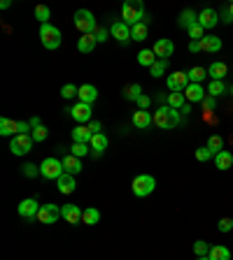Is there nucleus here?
<instances>
[{
  "instance_id": "1",
  "label": "nucleus",
  "mask_w": 233,
  "mask_h": 260,
  "mask_svg": "<svg viewBox=\"0 0 233 260\" xmlns=\"http://www.w3.org/2000/svg\"><path fill=\"white\" fill-rule=\"evenodd\" d=\"M121 21L126 26H136V23H147V14H145V5L140 0H126L124 7H121Z\"/></svg>"
},
{
  "instance_id": "2",
  "label": "nucleus",
  "mask_w": 233,
  "mask_h": 260,
  "mask_svg": "<svg viewBox=\"0 0 233 260\" xmlns=\"http://www.w3.org/2000/svg\"><path fill=\"white\" fill-rule=\"evenodd\" d=\"M182 121V116L177 109H173V107H168V104H163V107H159L156 112H154V123L159 125V128H163V130H168V128H177Z\"/></svg>"
},
{
  "instance_id": "3",
  "label": "nucleus",
  "mask_w": 233,
  "mask_h": 260,
  "mask_svg": "<svg viewBox=\"0 0 233 260\" xmlns=\"http://www.w3.org/2000/svg\"><path fill=\"white\" fill-rule=\"evenodd\" d=\"M154 188H156V179L152 177V174H138V177L131 181V191H133V195H138V198L152 195Z\"/></svg>"
},
{
  "instance_id": "4",
  "label": "nucleus",
  "mask_w": 233,
  "mask_h": 260,
  "mask_svg": "<svg viewBox=\"0 0 233 260\" xmlns=\"http://www.w3.org/2000/svg\"><path fill=\"white\" fill-rule=\"evenodd\" d=\"M75 28L82 33V35H94L98 31V26H96V17L91 14L89 10H77L75 12Z\"/></svg>"
},
{
  "instance_id": "5",
  "label": "nucleus",
  "mask_w": 233,
  "mask_h": 260,
  "mask_svg": "<svg viewBox=\"0 0 233 260\" xmlns=\"http://www.w3.org/2000/svg\"><path fill=\"white\" fill-rule=\"evenodd\" d=\"M40 40H42V47L44 49H58L61 47V31L56 28V26H52V23H42L40 26Z\"/></svg>"
},
{
  "instance_id": "6",
  "label": "nucleus",
  "mask_w": 233,
  "mask_h": 260,
  "mask_svg": "<svg viewBox=\"0 0 233 260\" xmlns=\"http://www.w3.org/2000/svg\"><path fill=\"white\" fill-rule=\"evenodd\" d=\"M40 174L44 179H49V181H58L61 174H65V167H63V160H58V158H44L42 163H40Z\"/></svg>"
},
{
  "instance_id": "7",
  "label": "nucleus",
  "mask_w": 233,
  "mask_h": 260,
  "mask_svg": "<svg viewBox=\"0 0 233 260\" xmlns=\"http://www.w3.org/2000/svg\"><path fill=\"white\" fill-rule=\"evenodd\" d=\"M65 112H68V114L73 116V119H75V121H77L79 125L91 123V114H94V112H91V104H84V103L73 104V107H68Z\"/></svg>"
},
{
  "instance_id": "8",
  "label": "nucleus",
  "mask_w": 233,
  "mask_h": 260,
  "mask_svg": "<svg viewBox=\"0 0 233 260\" xmlns=\"http://www.w3.org/2000/svg\"><path fill=\"white\" fill-rule=\"evenodd\" d=\"M189 84L191 82H189V74L187 72H173V74H168V79H166V86H168V91H173V93H184Z\"/></svg>"
},
{
  "instance_id": "9",
  "label": "nucleus",
  "mask_w": 233,
  "mask_h": 260,
  "mask_svg": "<svg viewBox=\"0 0 233 260\" xmlns=\"http://www.w3.org/2000/svg\"><path fill=\"white\" fill-rule=\"evenodd\" d=\"M33 149V137L31 135H14L10 142V151L14 156H26Z\"/></svg>"
},
{
  "instance_id": "10",
  "label": "nucleus",
  "mask_w": 233,
  "mask_h": 260,
  "mask_svg": "<svg viewBox=\"0 0 233 260\" xmlns=\"http://www.w3.org/2000/svg\"><path fill=\"white\" fill-rule=\"evenodd\" d=\"M58 219H61V207H58V205H54V202L42 205L40 211H38V221L44 223V225H52V223H56Z\"/></svg>"
},
{
  "instance_id": "11",
  "label": "nucleus",
  "mask_w": 233,
  "mask_h": 260,
  "mask_svg": "<svg viewBox=\"0 0 233 260\" xmlns=\"http://www.w3.org/2000/svg\"><path fill=\"white\" fill-rule=\"evenodd\" d=\"M40 202L35 198H26L19 202V207H17V211H19V216L21 219H38V211H40Z\"/></svg>"
},
{
  "instance_id": "12",
  "label": "nucleus",
  "mask_w": 233,
  "mask_h": 260,
  "mask_svg": "<svg viewBox=\"0 0 233 260\" xmlns=\"http://www.w3.org/2000/svg\"><path fill=\"white\" fill-rule=\"evenodd\" d=\"M110 35H112L116 42L128 44V40H131V26H126L124 21H112V26H110Z\"/></svg>"
},
{
  "instance_id": "13",
  "label": "nucleus",
  "mask_w": 233,
  "mask_h": 260,
  "mask_svg": "<svg viewBox=\"0 0 233 260\" xmlns=\"http://www.w3.org/2000/svg\"><path fill=\"white\" fill-rule=\"evenodd\" d=\"M82 209L77 207V205H63L61 207V219H65V223H70V225H79L82 223Z\"/></svg>"
},
{
  "instance_id": "14",
  "label": "nucleus",
  "mask_w": 233,
  "mask_h": 260,
  "mask_svg": "<svg viewBox=\"0 0 233 260\" xmlns=\"http://www.w3.org/2000/svg\"><path fill=\"white\" fill-rule=\"evenodd\" d=\"M198 23H201L205 31L214 28V26L219 23V14H217V10H212V7H205V10H201V14H198Z\"/></svg>"
},
{
  "instance_id": "15",
  "label": "nucleus",
  "mask_w": 233,
  "mask_h": 260,
  "mask_svg": "<svg viewBox=\"0 0 233 260\" xmlns=\"http://www.w3.org/2000/svg\"><path fill=\"white\" fill-rule=\"evenodd\" d=\"M152 52L156 53V58H168V56H173V52H175V44L170 40H166V37H161V40L154 42Z\"/></svg>"
},
{
  "instance_id": "16",
  "label": "nucleus",
  "mask_w": 233,
  "mask_h": 260,
  "mask_svg": "<svg viewBox=\"0 0 233 260\" xmlns=\"http://www.w3.org/2000/svg\"><path fill=\"white\" fill-rule=\"evenodd\" d=\"M152 123H154V116L149 114L147 109H138V112H133V125H136L138 130H147Z\"/></svg>"
},
{
  "instance_id": "17",
  "label": "nucleus",
  "mask_w": 233,
  "mask_h": 260,
  "mask_svg": "<svg viewBox=\"0 0 233 260\" xmlns=\"http://www.w3.org/2000/svg\"><path fill=\"white\" fill-rule=\"evenodd\" d=\"M184 95H187V100H189V103H203L208 93H205L203 84H189V86H187V91H184Z\"/></svg>"
},
{
  "instance_id": "18",
  "label": "nucleus",
  "mask_w": 233,
  "mask_h": 260,
  "mask_svg": "<svg viewBox=\"0 0 233 260\" xmlns=\"http://www.w3.org/2000/svg\"><path fill=\"white\" fill-rule=\"evenodd\" d=\"M77 98H79V103L91 104V103H96V98H98V88H96L94 84H84V86H79Z\"/></svg>"
},
{
  "instance_id": "19",
  "label": "nucleus",
  "mask_w": 233,
  "mask_h": 260,
  "mask_svg": "<svg viewBox=\"0 0 233 260\" xmlns=\"http://www.w3.org/2000/svg\"><path fill=\"white\" fill-rule=\"evenodd\" d=\"M226 72H229V68H226V63H222V61L210 63V68H208V77H210L212 82H222L224 77H226Z\"/></svg>"
},
{
  "instance_id": "20",
  "label": "nucleus",
  "mask_w": 233,
  "mask_h": 260,
  "mask_svg": "<svg viewBox=\"0 0 233 260\" xmlns=\"http://www.w3.org/2000/svg\"><path fill=\"white\" fill-rule=\"evenodd\" d=\"M56 186H58V191L63 193V195H70V193H75V188H77V184H75V177L73 174H61L58 177V181H56Z\"/></svg>"
},
{
  "instance_id": "21",
  "label": "nucleus",
  "mask_w": 233,
  "mask_h": 260,
  "mask_svg": "<svg viewBox=\"0 0 233 260\" xmlns=\"http://www.w3.org/2000/svg\"><path fill=\"white\" fill-rule=\"evenodd\" d=\"M222 49V40L217 35H205L201 40V52H208V53H217Z\"/></svg>"
},
{
  "instance_id": "22",
  "label": "nucleus",
  "mask_w": 233,
  "mask_h": 260,
  "mask_svg": "<svg viewBox=\"0 0 233 260\" xmlns=\"http://www.w3.org/2000/svg\"><path fill=\"white\" fill-rule=\"evenodd\" d=\"M214 165L219 167L222 172H226V170H231V167H233V154L229 151V149H224V151H219V154L214 156Z\"/></svg>"
},
{
  "instance_id": "23",
  "label": "nucleus",
  "mask_w": 233,
  "mask_h": 260,
  "mask_svg": "<svg viewBox=\"0 0 233 260\" xmlns=\"http://www.w3.org/2000/svg\"><path fill=\"white\" fill-rule=\"evenodd\" d=\"M94 133L89 130V125H77L73 128V142H79V144H89L91 142Z\"/></svg>"
},
{
  "instance_id": "24",
  "label": "nucleus",
  "mask_w": 233,
  "mask_h": 260,
  "mask_svg": "<svg viewBox=\"0 0 233 260\" xmlns=\"http://www.w3.org/2000/svg\"><path fill=\"white\" fill-rule=\"evenodd\" d=\"M19 133V121H12V119H7V116H2L0 119V135H5V137H14Z\"/></svg>"
},
{
  "instance_id": "25",
  "label": "nucleus",
  "mask_w": 233,
  "mask_h": 260,
  "mask_svg": "<svg viewBox=\"0 0 233 260\" xmlns=\"http://www.w3.org/2000/svg\"><path fill=\"white\" fill-rule=\"evenodd\" d=\"M63 167H65V172H68V174H79V172H82V160H79V158L77 156H73V154H68V156L63 158Z\"/></svg>"
},
{
  "instance_id": "26",
  "label": "nucleus",
  "mask_w": 233,
  "mask_h": 260,
  "mask_svg": "<svg viewBox=\"0 0 233 260\" xmlns=\"http://www.w3.org/2000/svg\"><path fill=\"white\" fill-rule=\"evenodd\" d=\"M198 23V14L194 10H184L180 14V28H184V31H189L191 26H196Z\"/></svg>"
},
{
  "instance_id": "27",
  "label": "nucleus",
  "mask_w": 233,
  "mask_h": 260,
  "mask_svg": "<svg viewBox=\"0 0 233 260\" xmlns=\"http://www.w3.org/2000/svg\"><path fill=\"white\" fill-rule=\"evenodd\" d=\"M96 44H98V42H96L94 35H82V37L77 40V49L82 53H91L96 49Z\"/></svg>"
},
{
  "instance_id": "28",
  "label": "nucleus",
  "mask_w": 233,
  "mask_h": 260,
  "mask_svg": "<svg viewBox=\"0 0 233 260\" xmlns=\"http://www.w3.org/2000/svg\"><path fill=\"white\" fill-rule=\"evenodd\" d=\"M89 146L94 149L96 154H103L107 149V135L105 133H96L94 137H91V142H89Z\"/></svg>"
},
{
  "instance_id": "29",
  "label": "nucleus",
  "mask_w": 233,
  "mask_h": 260,
  "mask_svg": "<svg viewBox=\"0 0 233 260\" xmlns=\"http://www.w3.org/2000/svg\"><path fill=\"white\" fill-rule=\"evenodd\" d=\"M131 40H136V42L147 40V23H145V21H142V23H136V26H131Z\"/></svg>"
},
{
  "instance_id": "30",
  "label": "nucleus",
  "mask_w": 233,
  "mask_h": 260,
  "mask_svg": "<svg viewBox=\"0 0 233 260\" xmlns=\"http://www.w3.org/2000/svg\"><path fill=\"white\" fill-rule=\"evenodd\" d=\"M208 258L210 260H231V251L226 249V246H212L210 253H208Z\"/></svg>"
},
{
  "instance_id": "31",
  "label": "nucleus",
  "mask_w": 233,
  "mask_h": 260,
  "mask_svg": "<svg viewBox=\"0 0 233 260\" xmlns=\"http://www.w3.org/2000/svg\"><path fill=\"white\" fill-rule=\"evenodd\" d=\"M140 95H142V86L140 84H128L126 88H124V98L131 100V103H138Z\"/></svg>"
},
{
  "instance_id": "32",
  "label": "nucleus",
  "mask_w": 233,
  "mask_h": 260,
  "mask_svg": "<svg viewBox=\"0 0 233 260\" xmlns=\"http://www.w3.org/2000/svg\"><path fill=\"white\" fill-rule=\"evenodd\" d=\"M138 63L142 68H152V65L156 63V53L152 52V49H142V52L138 53Z\"/></svg>"
},
{
  "instance_id": "33",
  "label": "nucleus",
  "mask_w": 233,
  "mask_h": 260,
  "mask_svg": "<svg viewBox=\"0 0 233 260\" xmlns=\"http://www.w3.org/2000/svg\"><path fill=\"white\" fill-rule=\"evenodd\" d=\"M187 74H189V82H191V84H203V79L208 77V68H201V65H196V68H191Z\"/></svg>"
},
{
  "instance_id": "34",
  "label": "nucleus",
  "mask_w": 233,
  "mask_h": 260,
  "mask_svg": "<svg viewBox=\"0 0 233 260\" xmlns=\"http://www.w3.org/2000/svg\"><path fill=\"white\" fill-rule=\"evenodd\" d=\"M98 221H100V211H98V209H94V207L84 209V214H82V223H84V225H96Z\"/></svg>"
},
{
  "instance_id": "35",
  "label": "nucleus",
  "mask_w": 233,
  "mask_h": 260,
  "mask_svg": "<svg viewBox=\"0 0 233 260\" xmlns=\"http://www.w3.org/2000/svg\"><path fill=\"white\" fill-rule=\"evenodd\" d=\"M184 104H187V95L184 93H168V107H173V109L180 112Z\"/></svg>"
},
{
  "instance_id": "36",
  "label": "nucleus",
  "mask_w": 233,
  "mask_h": 260,
  "mask_svg": "<svg viewBox=\"0 0 233 260\" xmlns=\"http://www.w3.org/2000/svg\"><path fill=\"white\" fill-rule=\"evenodd\" d=\"M166 70H168V58H156V63L149 68V74L152 77H163Z\"/></svg>"
},
{
  "instance_id": "37",
  "label": "nucleus",
  "mask_w": 233,
  "mask_h": 260,
  "mask_svg": "<svg viewBox=\"0 0 233 260\" xmlns=\"http://www.w3.org/2000/svg\"><path fill=\"white\" fill-rule=\"evenodd\" d=\"M35 19L40 21V23H49V19H52V10H49L47 5H38V7H35Z\"/></svg>"
},
{
  "instance_id": "38",
  "label": "nucleus",
  "mask_w": 233,
  "mask_h": 260,
  "mask_svg": "<svg viewBox=\"0 0 233 260\" xmlns=\"http://www.w3.org/2000/svg\"><path fill=\"white\" fill-rule=\"evenodd\" d=\"M208 149H210L212 154H214V156H217V154H219V151H224V139L219 135H212L210 139H208Z\"/></svg>"
},
{
  "instance_id": "39",
  "label": "nucleus",
  "mask_w": 233,
  "mask_h": 260,
  "mask_svg": "<svg viewBox=\"0 0 233 260\" xmlns=\"http://www.w3.org/2000/svg\"><path fill=\"white\" fill-rule=\"evenodd\" d=\"M210 244L208 242H203V240H198V242H194V253H196V258H203V256H208L210 253Z\"/></svg>"
},
{
  "instance_id": "40",
  "label": "nucleus",
  "mask_w": 233,
  "mask_h": 260,
  "mask_svg": "<svg viewBox=\"0 0 233 260\" xmlns=\"http://www.w3.org/2000/svg\"><path fill=\"white\" fill-rule=\"evenodd\" d=\"M226 93V86H224V82H210V86H208V95H212V98H219V95Z\"/></svg>"
},
{
  "instance_id": "41",
  "label": "nucleus",
  "mask_w": 233,
  "mask_h": 260,
  "mask_svg": "<svg viewBox=\"0 0 233 260\" xmlns=\"http://www.w3.org/2000/svg\"><path fill=\"white\" fill-rule=\"evenodd\" d=\"M189 37H191V42H201L203 37H205V28H203L201 23H196V26H191L189 31Z\"/></svg>"
},
{
  "instance_id": "42",
  "label": "nucleus",
  "mask_w": 233,
  "mask_h": 260,
  "mask_svg": "<svg viewBox=\"0 0 233 260\" xmlns=\"http://www.w3.org/2000/svg\"><path fill=\"white\" fill-rule=\"evenodd\" d=\"M77 93H79V86H75V84H65L63 88H61V95H63L65 100H73V98H77Z\"/></svg>"
},
{
  "instance_id": "43",
  "label": "nucleus",
  "mask_w": 233,
  "mask_h": 260,
  "mask_svg": "<svg viewBox=\"0 0 233 260\" xmlns=\"http://www.w3.org/2000/svg\"><path fill=\"white\" fill-rule=\"evenodd\" d=\"M70 154L77 158H82L89 154V144H79V142H73V146H70Z\"/></svg>"
},
{
  "instance_id": "44",
  "label": "nucleus",
  "mask_w": 233,
  "mask_h": 260,
  "mask_svg": "<svg viewBox=\"0 0 233 260\" xmlns=\"http://www.w3.org/2000/svg\"><path fill=\"white\" fill-rule=\"evenodd\" d=\"M196 160H201V163H205V160H210V158H214V154H212L208 146H201V149H196Z\"/></svg>"
},
{
  "instance_id": "45",
  "label": "nucleus",
  "mask_w": 233,
  "mask_h": 260,
  "mask_svg": "<svg viewBox=\"0 0 233 260\" xmlns=\"http://www.w3.org/2000/svg\"><path fill=\"white\" fill-rule=\"evenodd\" d=\"M23 177H28V179H35L38 174H40V165H33V163H26L23 165Z\"/></svg>"
},
{
  "instance_id": "46",
  "label": "nucleus",
  "mask_w": 233,
  "mask_h": 260,
  "mask_svg": "<svg viewBox=\"0 0 233 260\" xmlns=\"http://www.w3.org/2000/svg\"><path fill=\"white\" fill-rule=\"evenodd\" d=\"M47 135H49V130H47L44 125H40V128H35V130L31 133L33 142H44V139H47Z\"/></svg>"
},
{
  "instance_id": "47",
  "label": "nucleus",
  "mask_w": 233,
  "mask_h": 260,
  "mask_svg": "<svg viewBox=\"0 0 233 260\" xmlns=\"http://www.w3.org/2000/svg\"><path fill=\"white\" fill-rule=\"evenodd\" d=\"M222 21L224 23H233V2H229V5L222 7Z\"/></svg>"
},
{
  "instance_id": "48",
  "label": "nucleus",
  "mask_w": 233,
  "mask_h": 260,
  "mask_svg": "<svg viewBox=\"0 0 233 260\" xmlns=\"http://www.w3.org/2000/svg\"><path fill=\"white\" fill-rule=\"evenodd\" d=\"M203 109L205 112H214V107H217V98H212V95H205V100H203Z\"/></svg>"
},
{
  "instance_id": "49",
  "label": "nucleus",
  "mask_w": 233,
  "mask_h": 260,
  "mask_svg": "<svg viewBox=\"0 0 233 260\" xmlns=\"http://www.w3.org/2000/svg\"><path fill=\"white\" fill-rule=\"evenodd\" d=\"M217 228H219V232H231L233 230V219H222L219 223H217Z\"/></svg>"
},
{
  "instance_id": "50",
  "label": "nucleus",
  "mask_w": 233,
  "mask_h": 260,
  "mask_svg": "<svg viewBox=\"0 0 233 260\" xmlns=\"http://www.w3.org/2000/svg\"><path fill=\"white\" fill-rule=\"evenodd\" d=\"M149 103H152V98H149V95H145V93H142V95H140V98H138V109H147V107H149Z\"/></svg>"
},
{
  "instance_id": "51",
  "label": "nucleus",
  "mask_w": 233,
  "mask_h": 260,
  "mask_svg": "<svg viewBox=\"0 0 233 260\" xmlns=\"http://www.w3.org/2000/svg\"><path fill=\"white\" fill-rule=\"evenodd\" d=\"M94 37H96V42H105L107 40V31L105 28H98V31L94 33Z\"/></svg>"
},
{
  "instance_id": "52",
  "label": "nucleus",
  "mask_w": 233,
  "mask_h": 260,
  "mask_svg": "<svg viewBox=\"0 0 233 260\" xmlns=\"http://www.w3.org/2000/svg\"><path fill=\"white\" fill-rule=\"evenodd\" d=\"M189 52L191 53H198V52H201V42H189Z\"/></svg>"
},
{
  "instance_id": "53",
  "label": "nucleus",
  "mask_w": 233,
  "mask_h": 260,
  "mask_svg": "<svg viewBox=\"0 0 233 260\" xmlns=\"http://www.w3.org/2000/svg\"><path fill=\"white\" fill-rule=\"evenodd\" d=\"M89 130H91V133H100V123H98V121H91V123H89Z\"/></svg>"
},
{
  "instance_id": "54",
  "label": "nucleus",
  "mask_w": 233,
  "mask_h": 260,
  "mask_svg": "<svg viewBox=\"0 0 233 260\" xmlns=\"http://www.w3.org/2000/svg\"><path fill=\"white\" fill-rule=\"evenodd\" d=\"M28 123H31V128H33V130L42 125V123H40V119H38V116H33V119H31V121H28Z\"/></svg>"
},
{
  "instance_id": "55",
  "label": "nucleus",
  "mask_w": 233,
  "mask_h": 260,
  "mask_svg": "<svg viewBox=\"0 0 233 260\" xmlns=\"http://www.w3.org/2000/svg\"><path fill=\"white\" fill-rule=\"evenodd\" d=\"M198 260H210V258H208V256H203V258H198Z\"/></svg>"
},
{
  "instance_id": "56",
  "label": "nucleus",
  "mask_w": 233,
  "mask_h": 260,
  "mask_svg": "<svg viewBox=\"0 0 233 260\" xmlns=\"http://www.w3.org/2000/svg\"><path fill=\"white\" fill-rule=\"evenodd\" d=\"M231 95H233V84H231Z\"/></svg>"
}]
</instances>
